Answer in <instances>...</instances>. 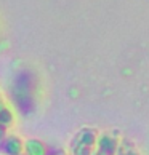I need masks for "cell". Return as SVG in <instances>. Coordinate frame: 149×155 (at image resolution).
Here are the masks:
<instances>
[{"label": "cell", "mask_w": 149, "mask_h": 155, "mask_svg": "<svg viewBox=\"0 0 149 155\" xmlns=\"http://www.w3.org/2000/svg\"><path fill=\"white\" fill-rule=\"evenodd\" d=\"M122 137L117 136L111 131H101L98 137V144H96L95 155H117L119 144Z\"/></svg>", "instance_id": "7a4b0ae2"}, {"label": "cell", "mask_w": 149, "mask_h": 155, "mask_svg": "<svg viewBox=\"0 0 149 155\" xmlns=\"http://www.w3.org/2000/svg\"><path fill=\"white\" fill-rule=\"evenodd\" d=\"M117 155H143L140 152V149L136 147V144L128 137H122L119 144V150Z\"/></svg>", "instance_id": "8992f818"}, {"label": "cell", "mask_w": 149, "mask_h": 155, "mask_svg": "<svg viewBox=\"0 0 149 155\" xmlns=\"http://www.w3.org/2000/svg\"><path fill=\"white\" fill-rule=\"evenodd\" d=\"M24 155H48V147L40 139H26L24 141Z\"/></svg>", "instance_id": "5b68a950"}, {"label": "cell", "mask_w": 149, "mask_h": 155, "mask_svg": "<svg viewBox=\"0 0 149 155\" xmlns=\"http://www.w3.org/2000/svg\"><path fill=\"white\" fill-rule=\"evenodd\" d=\"M0 155H2V153H0Z\"/></svg>", "instance_id": "ba28073f"}, {"label": "cell", "mask_w": 149, "mask_h": 155, "mask_svg": "<svg viewBox=\"0 0 149 155\" xmlns=\"http://www.w3.org/2000/svg\"><path fill=\"white\" fill-rule=\"evenodd\" d=\"M53 155H66L64 152H58V153H53Z\"/></svg>", "instance_id": "52a82bcc"}, {"label": "cell", "mask_w": 149, "mask_h": 155, "mask_svg": "<svg viewBox=\"0 0 149 155\" xmlns=\"http://www.w3.org/2000/svg\"><path fill=\"white\" fill-rule=\"evenodd\" d=\"M100 131L91 126H83L72 136L67 155H95Z\"/></svg>", "instance_id": "6da1fadb"}, {"label": "cell", "mask_w": 149, "mask_h": 155, "mask_svg": "<svg viewBox=\"0 0 149 155\" xmlns=\"http://www.w3.org/2000/svg\"><path fill=\"white\" fill-rule=\"evenodd\" d=\"M0 153L2 155H24V141L18 134L8 133L7 137L0 144Z\"/></svg>", "instance_id": "3957f363"}, {"label": "cell", "mask_w": 149, "mask_h": 155, "mask_svg": "<svg viewBox=\"0 0 149 155\" xmlns=\"http://www.w3.org/2000/svg\"><path fill=\"white\" fill-rule=\"evenodd\" d=\"M16 125V114L13 107L5 97V94L0 91V126L5 130H11Z\"/></svg>", "instance_id": "277c9868"}]
</instances>
